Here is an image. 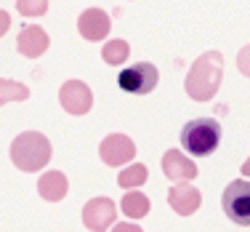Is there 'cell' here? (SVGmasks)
<instances>
[{"instance_id":"cell-1","label":"cell","mask_w":250,"mask_h":232,"mask_svg":"<svg viewBox=\"0 0 250 232\" xmlns=\"http://www.w3.org/2000/svg\"><path fill=\"white\" fill-rule=\"evenodd\" d=\"M221 77H224V56L218 51H208L189 67L184 88H187L189 99H194V102H210L216 96L218 86H221Z\"/></svg>"},{"instance_id":"cell-2","label":"cell","mask_w":250,"mask_h":232,"mask_svg":"<svg viewBox=\"0 0 250 232\" xmlns=\"http://www.w3.org/2000/svg\"><path fill=\"white\" fill-rule=\"evenodd\" d=\"M51 160V141L40 131H24L11 141V163L19 171L35 174Z\"/></svg>"},{"instance_id":"cell-3","label":"cell","mask_w":250,"mask_h":232,"mask_svg":"<svg viewBox=\"0 0 250 232\" xmlns=\"http://www.w3.org/2000/svg\"><path fill=\"white\" fill-rule=\"evenodd\" d=\"M221 144V126L213 117H194L181 128V147L189 155H210Z\"/></svg>"},{"instance_id":"cell-4","label":"cell","mask_w":250,"mask_h":232,"mask_svg":"<svg viewBox=\"0 0 250 232\" xmlns=\"http://www.w3.org/2000/svg\"><path fill=\"white\" fill-rule=\"evenodd\" d=\"M224 213L240 227H250V179H234L221 195Z\"/></svg>"},{"instance_id":"cell-5","label":"cell","mask_w":250,"mask_h":232,"mask_svg":"<svg viewBox=\"0 0 250 232\" xmlns=\"http://www.w3.org/2000/svg\"><path fill=\"white\" fill-rule=\"evenodd\" d=\"M160 83V72L157 67L149 62H139L133 67H125L117 75V86L123 88L125 93H136V96H144V93H152Z\"/></svg>"},{"instance_id":"cell-6","label":"cell","mask_w":250,"mask_h":232,"mask_svg":"<svg viewBox=\"0 0 250 232\" xmlns=\"http://www.w3.org/2000/svg\"><path fill=\"white\" fill-rule=\"evenodd\" d=\"M59 102L69 115H88L93 107V93L83 80H67L59 88Z\"/></svg>"},{"instance_id":"cell-7","label":"cell","mask_w":250,"mask_h":232,"mask_svg":"<svg viewBox=\"0 0 250 232\" xmlns=\"http://www.w3.org/2000/svg\"><path fill=\"white\" fill-rule=\"evenodd\" d=\"M117 208L109 198H91L83 206V224L91 232H104L115 224Z\"/></svg>"},{"instance_id":"cell-8","label":"cell","mask_w":250,"mask_h":232,"mask_svg":"<svg viewBox=\"0 0 250 232\" xmlns=\"http://www.w3.org/2000/svg\"><path fill=\"white\" fill-rule=\"evenodd\" d=\"M99 158L106 165H125L136 158V144L133 139H128L125 134H109L104 141L99 144Z\"/></svg>"},{"instance_id":"cell-9","label":"cell","mask_w":250,"mask_h":232,"mask_svg":"<svg viewBox=\"0 0 250 232\" xmlns=\"http://www.w3.org/2000/svg\"><path fill=\"white\" fill-rule=\"evenodd\" d=\"M109 29H112V22L101 8H88V11H83L80 19H77V32L85 40H91V43L104 40L106 35H109Z\"/></svg>"},{"instance_id":"cell-10","label":"cell","mask_w":250,"mask_h":232,"mask_svg":"<svg viewBox=\"0 0 250 232\" xmlns=\"http://www.w3.org/2000/svg\"><path fill=\"white\" fill-rule=\"evenodd\" d=\"M48 46H51L48 32H45L43 27H38V24H27L19 32V38H16V48H19V53L27 56V59L43 56V53L48 51Z\"/></svg>"},{"instance_id":"cell-11","label":"cell","mask_w":250,"mask_h":232,"mask_svg":"<svg viewBox=\"0 0 250 232\" xmlns=\"http://www.w3.org/2000/svg\"><path fill=\"white\" fill-rule=\"evenodd\" d=\"M163 174L168 176L170 182H176V184L192 182L194 176H197V165H194V160H189L184 152L168 150L163 155Z\"/></svg>"},{"instance_id":"cell-12","label":"cell","mask_w":250,"mask_h":232,"mask_svg":"<svg viewBox=\"0 0 250 232\" xmlns=\"http://www.w3.org/2000/svg\"><path fill=\"white\" fill-rule=\"evenodd\" d=\"M168 203H170V208H173L178 216H189V213H194L200 208L202 195H200V189L192 187L189 182H181V184H176V187L170 189Z\"/></svg>"},{"instance_id":"cell-13","label":"cell","mask_w":250,"mask_h":232,"mask_svg":"<svg viewBox=\"0 0 250 232\" xmlns=\"http://www.w3.org/2000/svg\"><path fill=\"white\" fill-rule=\"evenodd\" d=\"M67 189H69V182L67 176L62 174V171H48V174L40 176L38 182V192L43 200H48V203H59V200L67 198Z\"/></svg>"},{"instance_id":"cell-14","label":"cell","mask_w":250,"mask_h":232,"mask_svg":"<svg viewBox=\"0 0 250 232\" xmlns=\"http://www.w3.org/2000/svg\"><path fill=\"white\" fill-rule=\"evenodd\" d=\"M120 208H123V213L128 219H144L146 213H149L152 203H149V198H146V195H141V192H128L123 198Z\"/></svg>"},{"instance_id":"cell-15","label":"cell","mask_w":250,"mask_h":232,"mask_svg":"<svg viewBox=\"0 0 250 232\" xmlns=\"http://www.w3.org/2000/svg\"><path fill=\"white\" fill-rule=\"evenodd\" d=\"M146 176H149V168L141 165V163H133V165H128V168L120 171L117 184H120L123 189H133V187H141V184L146 182Z\"/></svg>"},{"instance_id":"cell-16","label":"cell","mask_w":250,"mask_h":232,"mask_svg":"<svg viewBox=\"0 0 250 232\" xmlns=\"http://www.w3.org/2000/svg\"><path fill=\"white\" fill-rule=\"evenodd\" d=\"M128 53H130V46L125 43V40H109V43H104V48H101V59H104L106 64H112V67H120V64H125Z\"/></svg>"},{"instance_id":"cell-17","label":"cell","mask_w":250,"mask_h":232,"mask_svg":"<svg viewBox=\"0 0 250 232\" xmlns=\"http://www.w3.org/2000/svg\"><path fill=\"white\" fill-rule=\"evenodd\" d=\"M27 96H29L27 86H21V83H16V80H5V77H0V104L24 102Z\"/></svg>"},{"instance_id":"cell-18","label":"cell","mask_w":250,"mask_h":232,"mask_svg":"<svg viewBox=\"0 0 250 232\" xmlns=\"http://www.w3.org/2000/svg\"><path fill=\"white\" fill-rule=\"evenodd\" d=\"M21 16H43L48 11V0H16Z\"/></svg>"},{"instance_id":"cell-19","label":"cell","mask_w":250,"mask_h":232,"mask_svg":"<svg viewBox=\"0 0 250 232\" xmlns=\"http://www.w3.org/2000/svg\"><path fill=\"white\" fill-rule=\"evenodd\" d=\"M237 67H240V72L250 77V46H245V48L240 51V56H237Z\"/></svg>"},{"instance_id":"cell-20","label":"cell","mask_w":250,"mask_h":232,"mask_svg":"<svg viewBox=\"0 0 250 232\" xmlns=\"http://www.w3.org/2000/svg\"><path fill=\"white\" fill-rule=\"evenodd\" d=\"M112 232H144L139 227V224H128V222H123V224H115L112 227Z\"/></svg>"},{"instance_id":"cell-21","label":"cell","mask_w":250,"mask_h":232,"mask_svg":"<svg viewBox=\"0 0 250 232\" xmlns=\"http://www.w3.org/2000/svg\"><path fill=\"white\" fill-rule=\"evenodd\" d=\"M8 27H11V16L5 14V11H0V38L8 32Z\"/></svg>"},{"instance_id":"cell-22","label":"cell","mask_w":250,"mask_h":232,"mask_svg":"<svg viewBox=\"0 0 250 232\" xmlns=\"http://www.w3.org/2000/svg\"><path fill=\"white\" fill-rule=\"evenodd\" d=\"M242 176H248V179H250V158L242 163Z\"/></svg>"}]
</instances>
